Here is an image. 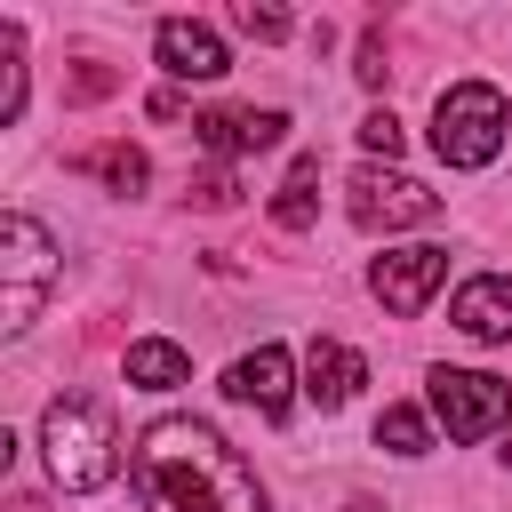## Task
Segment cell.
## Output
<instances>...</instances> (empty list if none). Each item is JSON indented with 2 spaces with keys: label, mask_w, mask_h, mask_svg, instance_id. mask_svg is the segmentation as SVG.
<instances>
[{
  "label": "cell",
  "mask_w": 512,
  "mask_h": 512,
  "mask_svg": "<svg viewBox=\"0 0 512 512\" xmlns=\"http://www.w3.org/2000/svg\"><path fill=\"white\" fill-rule=\"evenodd\" d=\"M360 384H368V360L352 344H336V336H312V352H304V400L312 408H344Z\"/></svg>",
  "instance_id": "cell-12"
},
{
  "label": "cell",
  "mask_w": 512,
  "mask_h": 512,
  "mask_svg": "<svg viewBox=\"0 0 512 512\" xmlns=\"http://www.w3.org/2000/svg\"><path fill=\"white\" fill-rule=\"evenodd\" d=\"M504 464H512V432H504Z\"/></svg>",
  "instance_id": "cell-22"
},
{
  "label": "cell",
  "mask_w": 512,
  "mask_h": 512,
  "mask_svg": "<svg viewBox=\"0 0 512 512\" xmlns=\"http://www.w3.org/2000/svg\"><path fill=\"white\" fill-rule=\"evenodd\" d=\"M128 384L136 392H176V384H192V352L184 344H168V336H144V344H128Z\"/></svg>",
  "instance_id": "cell-13"
},
{
  "label": "cell",
  "mask_w": 512,
  "mask_h": 512,
  "mask_svg": "<svg viewBox=\"0 0 512 512\" xmlns=\"http://www.w3.org/2000/svg\"><path fill=\"white\" fill-rule=\"evenodd\" d=\"M136 488L152 512H264V480L248 472V456L200 424V416H160L136 432V456H128Z\"/></svg>",
  "instance_id": "cell-1"
},
{
  "label": "cell",
  "mask_w": 512,
  "mask_h": 512,
  "mask_svg": "<svg viewBox=\"0 0 512 512\" xmlns=\"http://www.w3.org/2000/svg\"><path fill=\"white\" fill-rule=\"evenodd\" d=\"M152 48H160V72H176V80H224V72H232L224 40H216L208 24H192V16H168V24L152 32Z\"/></svg>",
  "instance_id": "cell-10"
},
{
  "label": "cell",
  "mask_w": 512,
  "mask_h": 512,
  "mask_svg": "<svg viewBox=\"0 0 512 512\" xmlns=\"http://www.w3.org/2000/svg\"><path fill=\"white\" fill-rule=\"evenodd\" d=\"M448 280V248H432V240H416V248H384L376 264H368V288H376V304L384 312H400V320H416L424 304H432V288Z\"/></svg>",
  "instance_id": "cell-7"
},
{
  "label": "cell",
  "mask_w": 512,
  "mask_h": 512,
  "mask_svg": "<svg viewBox=\"0 0 512 512\" xmlns=\"http://www.w3.org/2000/svg\"><path fill=\"white\" fill-rule=\"evenodd\" d=\"M504 128H512V112H504V88H488V80H456L432 104V152L448 168H488L504 152Z\"/></svg>",
  "instance_id": "cell-4"
},
{
  "label": "cell",
  "mask_w": 512,
  "mask_h": 512,
  "mask_svg": "<svg viewBox=\"0 0 512 512\" xmlns=\"http://www.w3.org/2000/svg\"><path fill=\"white\" fill-rule=\"evenodd\" d=\"M352 72H360V88H384V72H392V64H384V40H376V32L360 40V64H352Z\"/></svg>",
  "instance_id": "cell-21"
},
{
  "label": "cell",
  "mask_w": 512,
  "mask_h": 512,
  "mask_svg": "<svg viewBox=\"0 0 512 512\" xmlns=\"http://www.w3.org/2000/svg\"><path fill=\"white\" fill-rule=\"evenodd\" d=\"M432 416L448 424V440H488L496 424H512V384L488 368H432Z\"/></svg>",
  "instance_id": "cell-6"
},
{
  "label": "cell",
  "mask_w": 512,
  "mask_h": 512,
  "mask_svg": "<svg viewBox=\"0 0 512 512\" xmlns=\"http://www.w3.org/2000/svg\"><path fill=\"white\" fill-rule=\"evenodd\" d=\"M288 136V112H192V144L216 152V160H240V152H272Z\"/></svg>",
  "instance_id": "cell-8"
},
{
  "label": "cell",
  "mask_w": 512,
  "mask_h": 512,
  "mask_svg": "<svg viewBox=\"0 0 512 512\" xmlns=\"http://www.w3.org/2000/svg\"><path fill=\"white\" fill-rule=\"evenodd\" d=\"M376 448H392V456H424V448H432V424H424V408L392 400V408L376 416Z\"/></svg>",
  "instance_id": "cell-16"
},
{
  "label": "cell",
  "mask_w": 512,
  "mask_h": 512,
  "mask_svg": "<svg viewBox=\"0 0 512 512\" xmlns=\"http://www.w3.org/2000/svg\"><path fill=\"white\" fill-rule=\"evenodd\" d=\"M360 144L392 160V152H400V120H392V112H368V120H360Z\"/></svg>",
  "instance_id": "cell-20"
},
{
  "label": "cell",
  "mask_w": 512,
  "mask_h": 512,
  "mask_svg": "<svg viewBox=\"0 0 512 512\" xmlns=\"http://www.w3.org/2000/svg\"><path fill=\"white\" fill-rule=\"evenodd\" d=\"M24 112V32L0 16V120Z\"/></svg>",
  "instance_id": "cell-17"
},
{
  "label": "cell",
  "mask_w": 512,
  "mask_h": 512,
  "mask_svg": "<svg viewBox=\"0 0 512 512\" xmlns=\"http://www.w3.org/2000/svg\"><path fill=\"white\" fill-rule=\"evenodd\" d=\"M240 32H248V40H288V8H256V0H248V8H240Z\"/></svg>",
  "instance_id": "cell-18"
},
{
  "label": "cell",
  "mask_w": 512,
  "mask_h": 512,
  "mask_svg": "<svg viewBox=\"0 0 512 512\" xmlns=\"http://www.w3.org/2000/svg\"><path fill=\"white\" fill-rule=\"evenodd\" d=\"M344 208H352L360 232H408V224H432V216H440V192L416 184V176H400V168H376V160H368V168H352Z\"/></svg>",
  "instance_id": "cell-5"
},
{
  "label": "cell",
  "mask_w": 512,
  "mask_h": 512,
  "mask_svg": "<svg viewBox=\"0 0 512 512\" xmlns=\"http://www.w3.org/2000/svg\"><path fill=\"white\" fill-rule=\"evenodd\" d=\"M72 168L96 176V184H112V192H144L152 184V160L136 144H88V152H72Z\"/></svg>",
  "instance_id": "cell-14"
},
{
  "label": "cell",
  "mask_w": 512,
  "mask_h": 512,
  "mask_svg": "<svg viewBox=\"0 0 512 512\" xmlns=\"http://www.w3.org/2000/svg\"><path fill=\"white\" fill-rule=\"evenodd\" d=\"M40 456H48V480H56V488H72V496L104 488V480L120 472L112 408H104V400H88V392L48 400V416H40Z\"/></svg>",
  "instance_id": "cell-2"
},
{
  "label": "cell",
  "mask_w": 512,
  "mask_h": 512,
  "mask_svg": "<svg viewBox=\"0 0 512 512\" xmlns=\"http://www.w3.org/2000/svg\"><path fill=\"white\" fill-rule=\"evenodd\" d=\"M312 216H320V160L304 152V160L288 168V184L272 192V224H280V232H304Z\"/></svg>",
  "instance_id": "cell-15"
},
{
  "label": "cell",
  "mask_w": 512,
  "mask_h": 512,
  "mask_svg": "<svg viewBox=\"0 0 512 512\" xmlns=\"http://www.w3.org/2000/svg\"><path fill=\"white\" fill-rule=\"evenodd\" d=\"M448 320H456L472 344H512V280H504V272L464 280V288H456V304H448Z\"/></svg>",
  "instance_id": "cell-11"
},
{
  "label": "cell",
  "mask_w": 512,
  "mask_h": 512,
  "mask_svg": "<svg viewBox=\"0 0 512 512\" xmlns=\"http://www.w3.org/2000/svg\"><path fill=\"white\" fill-rule=\"evenodd\" d=\"M64 280V256H56V240L24 216V208H8L0 216V328L8 336H24L32 320H40V304H48V288Z\"/></svg>",
  "instance_id": "cell-3"
},
{
  "label": "cell",
  "mask_w": 512,
  "mask_h": 512,
  "mask_svg": "<svg viewBox=\"0 0 512 512\" xmlns=\"http://www.w3.org/2000/svg\"><path fill=\"white\" fill-rule=\"evenodd\" d=\"M224 392H232V400H248L256 416H288L296 368H288V352H280V344H256V352H240V360L224 368Z\"/></svg>",
  "instance_id": "cell-9"
},
{
  "label": "cell",
  "mask_w": 512,
  "mask_h": 512,
  "mask_svg": "<svg viewBox=\"0 0 512 512\" xmlns=\"http://www.w3.org/2000/svg\"><path fill=\"white\" fill-rule=\"evenodd\" d=\"M192 200H200V208H232V200H240L232 168H208V176H192Z\"/></svg>",
  "instance_id": "cell-19"
}]
</instances>
